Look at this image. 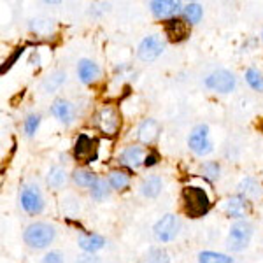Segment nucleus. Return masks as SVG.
<instances>
[{"label": "nucleus", "instance_id": "obj_28", "mask_svg": "<svg viewBox=\"0 0 263 263\" xmlns=\"http://www.w3.org/2000/svg\"><path fill=\"white\" fill-rule=\"evenodd\" d=\"M39 123H41L39 114H30V116L27 118V121H25V132H27V135L35 134V130L39 128Z\"/></svg>", "mask_w": 263, "mask_h": 263}, {"label": "nucleus", "instance_id": "obj_24", "mask_svg": "<svg viewBox=\"0 0 263 263\" xmlns=\"http://www.w3.org/2000/svg\"><path fill=\"white\" fill-rule=\"evenodd\" d=\"M67 181V174L63 168L60 167H53L48 174V184L53 186V188H60V186L65 184Z\"/></svg>", "mask_w": 263, "mask_h": 263}, {"label": "nucleus", "instance_id": "obj_18", "mask_svg": "<svg viewBox=\"0 0 263 263\" xmlns=\"http://www.w3.org/2000/svg\"><path fill=\"white\" fill-rule=\"evenodd\" d=\"M79 246H81V249H84V251L95 253L105 246V239L100 235H81L79 237Z\"/></svg>", "mask_w": 263, "mask_h": 263}, {"label": "nucleus", "instance_id": "obj_8", "mask_svg": "<svg viewBox=\"0 0 263 263\" xmlns=\"http://www.w3.org/2000/svg\"><path fill=\"white\" fill-rule=\"evenodd\" d=\"M188 146L192 147L193 153H197L200 156L213 151V144L209 141V128H207V125H198L192 132V135L188 139Z\"/></svg>", "mask_w": 263, "mask_h": 263}, {"label": "nucleus", "instance_id": "obj_19", "mask_svg": "<svg viewBox=\"0 0 263 263\" xmlns=\"http://www.w3.org/2000/svg\"><path fill=\"white\" fill-rule=\"evenodd\" d=\"M160 190H162V179H160L158 176L147 177V179H144L141 184V192L144 197H147V198H155L156 195L160 193Z\"/></svg>", "mask_w": 263, "mask_h": 263}, {"label": "nucleus", "instance_id": "obj_4", "mask_svg": "<svg viewBox=\"0 0 263 263\" xmlns=\"http://www.w3.org/2000/svg\"><path fill=\"white\" fill-rule=\"evenodd\" d=\"M97 155H99V142L86 134L79 135L78 141H76V146H74L76 160H78V162H83V163H91V162H95Z\"/></svg>", "mask_w": 263, "mask_h": 263}, {"label": "nucleus", "instance_id": "obj_14", "mask_svg": "<svg viewBox=\"0 0 263 263\" xmlns=\"http://www.w3.org/2000/svg\"><path fill=\"white\" fill-rule=\"evenodd\" d=\"M158 134H160V125L156 120H144L139 126V141L142 144H151L158 139Z\"/></svg>", "mask_w": 263, "mask_h": 263}, {"label": "nucleus", "instance_id": "obj_13", "mask_svg": "<svg viewBox=\"0 0 263 263\" xmlns=\"http://www.w3.org/2000/svg\"><path fill=\"white\" fill-rule=\"evenodd\" d=\"M51 112H53V116L58 118L63 125H70L72 120H74V107H72L70 102L63 100V99H58L53 102Z\"/></svg>", "mask_w": 263, "mask_h": 263}, {"label": "nucleus", "instance_id": "obj_1", "mask_svg": "<svg viewBox=\"0 0 263 263\" xmlns=\"http://www.w3.org/2000/svg\"><path fill=\"white\" fill-rule=\"evenodd\" d=\"M182 209L184 213L190 216V218H202L209 213L211 209V200L209 195L203 188H198V186H186L182 190Z\"/></svg>", "mask_w": 263, "mask_h": 263}, {"label": "nucleus", "instance_id": "obj_15", "mask_svg": "<svg viewBox=\"0 0 263 263\" xmlns=\"http://www.w3.org/2000/svg\"><path fill=\"white\" fill-rule=\"evenodd\" d=\"M120 160H121L123 165H126V167L137 168L139 165L144 163V160H146V158H144L142 147H139V146H128V147H125V149L121 151Z\"/></svg>", "mask_w": 263, "mask_h": 263}, {"label": "nucleus", "instance_id": "obj_23", "mask_svg": "<svg viewBox=\"0 0 263 263\" xmlns=\"http://www.w3.org/2000/svg\"><path fill=\"white\" fill-rule=\"evenodd\" d=\"M109 184L114 190H125L130 184V176L123 171H112L109 174Z\"/></svg>", "mask_w": 263, "mask_h": 263}, {"label": "nucleus", "instance_id": "obj_20", "mask_svg": "<svg viewBox=\"0 0 263 263\" xmlns=\"http://www.w3.org/2000/svg\"><path fill=\"white\" fill-rule=\"evenodd\" d=\"M63 83H65V72L58 70V72H54V74H51L44 79V83H42V90L48 91V93H53V91H57Z\"/></svg>", "mask_w": 263, "mask_h": 263}, {"label": "nucleus", "instance_id": "obj_7", "mask_svg": "<svg viewBox=\"0 0 263 263\" xmlns=\"http://www.w3.org/2000/svg\"><path fill=\"white\" fill-rule=\"evenodd\" d=\"M179 233V219L174 214H167L155 224V237L162 242H171Z\"/></svg>", "mask_w": 263, "mask_h": 263}, {"label": "nucleus", "instance_id": "obj_11", "mask_svg": "<svg viewBox=\"0 0 263 263\" xmlns=\"http://www.w3.org/2000/svg\"><path fill=\"white\" fill-rule=\"evenodd\" d=\"M165 33L171 42H182L190 35V23L181 18H172L165 21Z\"/></svg>", "mask_w": 263, "mask_h": 263}, {"label": "nucleus", "instance_id": "obj_2", "mask_svg": "<svg viewBox=\"0 0 263 263\" xmlns=\"http://www.w3.org/2000/svg\"><path fill=\"white\" fill-rule=\"evenodd\" d=\"M23 239H25V242L28 246H32V248L42 249L53 242L54 228L49 227L48 223H32L30 227L25 230Z\"/></svg>", "mask_w": 263, "mask_h": 263}, {"label": "nucleus", "instance_id": "obj_16", "mask_svg": "<svg viewBox=\"0 0 263 263\" xmlns=\"http://www.w3.org/2000/svg\"><path fill=\"white\" fill-rule=\"evenodd\" d=\"M78 74L81 78V81L84 84H91L99 79L100 76V69L95 62L91 60H81L79 62V67H78Z\"/></svg>", "mask_w": 263, "mask_h": 263}, {"label": "nucleus", "instance_id": "obj_10", "mask_svg": "<svg viewBox=\"0 0 263 263\" xmlns=\"http://www.w3.org/2000/svg\"><path fill=\"white\" fill-rule=\"evenodd\" d=\"M21 207L27 211L28 214H39L44 209V200H42V195L39 193L37 188L27 186V188L21 192Z\"/></svg>", "mask_w": 263, "mask_h": 263}, {"label": "nucleus", "instance_id": "obj_30", "mask_svg": "<svg viewBox=\"0 0 263 263\" xmlns=\"http://www.w3.org/2000/svg\"><path fill=\"white\" fill-rule=\"evenodd\" d=\"M151 263H168L167 253L162 249H153L151 251Z\"/></svg>", "mask_w": 263, "mask_h": 263}, {"label": "nucleus", "instance_id": "obj_31", "mask_svg": "<svg viewBox=\"0 0 263 263\" xmlns=\"http://www.w3.org/2000/svg\"><path fill=\"white\" fill-rule=\"evenodd\" d=\"M42 263H63V256L58 251H49L44 256Z\"/></svg>", "mask_w": 263, "mask_h": 263}, {"label": "nucleus", "instance_id": "obj_21", "mask_svg": "<svg viewBox=\"0 0 263 263\" xmlns=\"http://www.w3.org/2000/svg\"><path fill=\"white\" fill-rule=\"evenodd\" d=\"M72 179L78 186H84V188H91L93 184H95V181L99 179V177L95 176L93 172L86 171V168H78V171L74 172V176H72Z\"/></svg>", "mask_w": 263, "mask_h": 263}, {"label": "nucleus", "instance_id": "obj_32", "mask_svg": "<svg viewBox=\"0 0 263 263\" xmlns=\"http://www.w3.org/2000/svg\"><path fill=\"white\" fill-rule=\"evenodd\" d=\"M21 53H23V48H18V49H16V51H14V54H12V57L9 58V60L6 62V65L2 67V72H6V69H9V67L12 65V63H14L16 60H18V57H20Z\"/></svg>", "mask_w": 263, "mask_h": 263}, {"label": "nucleus", "instance_id": "obj_3", "mask_svg": "<svg viewBox=\"0 0 263 263\" xmlns=\"http://www.w3.org/2000/svg\"><path fill=\"white\" fill-rule=\"evenodd\" d=\"M253 237V227L251 223L244 221V219H239L232 224L230 233H228V240L227 246L232 249V251H242V249L248 248L249 240Z\"/></svg>", "mask_w": 263, "mask_h": 263}, {"label": "nucleus", "instance_id": "obj_25", "mask_svg": "<svg viewBox=\"0 0 263 263\" xmlns=\"http://www.w3.org/2000/svg\"><path fill=\"white\" fill-rule=\"evenodd\" d=\"M182 11H184V16H186V20H188V23H198L202 18V14H203L200 4H197V2L186 4Z\"/></svg>", "mask_w": 263, "mask_h": 263}, {"label": "nucleus", "instance_id": "obj_27", "mask_svg": "<svg viewBox=\"0 0 263 263\" xmlns=\"http://www.w3.org/2000/svg\"><path fill=\"white\" fill-rule=\"evenodd\" d=\"M109 186H107V182H105L104 179H97L95 181V184L90 188V193H91V198H95V200H104L105 197L109 195Z\"/></svg>", "mask_w": 263, "mask_h": 263}, {"label": "nucleus", "instance_id": "obj_29", "mask_svg": "<svg viewBox=\"0 0 263 263\" xmlns=\"http://www.w3.org/2000/svg\"><path fill=\"white\" fill-rule=\"evenodd\" d=\"M202 172L205 174L209 179H216V177L219 176V165L216 162H207V163H203Z\"/></svg>", "mask_w": 263, "mask_h": 263}, {"label": "nucleus", "instance_id": "obj_22", "mask_svg": "<svg viewBox=\"0 0 263 263\" xmlns=\"http://www.w3.org/2000/svg\"><path fill=\"white\" fill-rule=\"evenodd\" d=\"M198 263H233L232 256L223 253H213V251H203L198 254Z\"/></svg>", "mask_w": 263, "mask_h": 263}, {"label": "nucleus", "instance_id": "obj_12", "mask_svg": "<svg viewBox=\"0 0 263 263\" xmlns=\"http://www.w3.org/2000/svg\"><path fill=\"white\" fill-rule=\"evenodd\" d=\"M151 11L156 18H168L172 20L177 12L181 11V2H174V0H155L149 4Z\"/></svg>", "mask_w": 263, "mask_h": 263}, {"label": "nucleus", "instance_id": "obj_9", "mask_svg": "<svg viewBox=\"0 0 263 263\" xmlns=\"http://www.w3.org/2000/svg\"><path fill=\"white\" fill-rule=\"evenodd\" d=\"M205 86L219 93H228L235 88V78L228 70H218L205 79Z\"/></svg>", "mask_w": 263, "mask_h": 263}, {"label": "nucleus", "instance_id": "obj_33", "mask_svg": "<svg viewBox=\"0 0 263 263\" xmlns=\"http://www.w3.org/2000/svg\"><path fill=\"white\" fill-rule=\"evenodd\" d=\"M156 160H158L156 153H151V155H147V156H146V160H144V165H146V167H153V165L156 163Z\"/></svg>", "mask_w": 263, "mask_h": 263}, {"label": "nucleus", "instance_id": "obj_26", "mask_svg": "<svg viewBox=\"0 0 263 263\" xmlns=\"http://www.w3.org/2000/svg\"><path fill=\"white\" fill-rule=\"evenodd\" d=\"M246 81L256 91H263V74L258 69H249L246 72Z\"/></svg>", "mask_w": 263, "mask_h": 263}, {"label": "nucleus", "instance_id": "obj_5", "mask_svg": "<svg viewBox=\"0 0 263 263\" xmlns=\"http://www.w3.org/2000/svg\"><path fill=\"white\" fill-rule=\"evenodd\" d=\"M97 125L102 134L109 135H116L120 132V126H121V120H120V114L114 107L111 105H104V107L99 111V116H97Z\"/></svg>", "mask_w": 263, "mask_h": 263}, {"label": "nucleus", "instance_id": "obj_6", "mask_svg": "<svg viewBox=\"0 0 263 263\" xmlns=\"http://www.w3.org/2000/svg\"><path fill=\"white\" fill-rule=\"evenodd\" d=\"M165 49V42L160 35H147L141 44H139V58L142 62H153L163 53Z\"/></svg>", "mask_w": 263, "mask_h": 263}, {"label": "nucleus", "instance_id": "obj_17", "mask_svg": "<svg viewBox=\"0 0 263 263\" xmlns=\"http://www.w3.org/2000/svg\"><path fill=\"white\" fill-rule=\"evenodd\" d=\"M248 211H249V203L242 195H235V197H232L227 202V213L232 218H244Z\"/></svg>", "mask_w": 263, "mask_h": 263}]
</instances>
